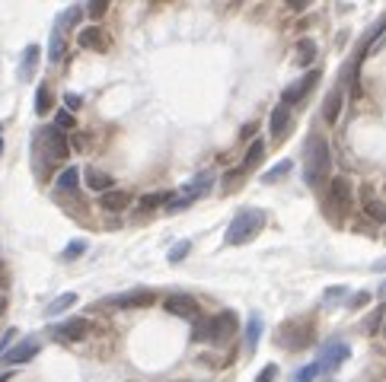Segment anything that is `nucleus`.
<instances>
[{"label": "nucleus", "instance_id": "obj_1", "mask_svg": "<svg viewBox=\"0 0 386 382\" xmlns=\"http://www.w3.org/2000/svg\"><path fill=\"white\" fill-rule=\"evenodd\" d=\"M329 166H332V156H329V144L322 134H313L307 140V156H303V178H307L310 188H322L329 178Z\"/></svg>", "mask_w": 386, "mask_h": 382}, {"label": "nucleus", "instance_id": "obj_2", "mask_svg": "<svg viewBox=\"0 0 386 382\" xmlns=\"http://www.w3.org/2000/svg\"><path fill=\"white\" fill-rule=\"evenodd\" d=\"M265 220H268V216H265V210H259V207L239 210V214L230 220V226H227V242H230V245H246V242H252L265 229Z\"/></svg>", "mask_w": 386, "mask_h": 382}, {"label": "nucleus", "instance_id": "obj_3", "mask_svg": "<svg viewBox=\"0 0 386 382\" xmlns=\"http://www.w3.org/2000/svg\"><path fill=\"white\" fill-rule=\"evenodd\" d=\"M35 153H39V159L45 163V169H48V166H55V163H61V159H67L71 146H67L64 131H61L58 125L35 131Z\"/></svg>", "mask_w": 386, "mask_h": 382}, {"label": "nucleus", "instance_id": "obj_4", "mask_svg": "<svg viewBox=\"0 0 386 382\" xmlns=\"http://www.w3.org/2000/svg\"><path fill=\"white\" fill-rule=\"evenodd\" d=\"M154 303H157L154 290H147V286H135V290L103 296L99 299V309H144V306H154Z\"/></svg>", "mask_w": 386, "mask_h": 382}, {"label": "nucleus", "instance_id": "obj_5", "mask_svg": "<svg viewBox=\"0 0 386 382\" xmlns=\"http://www.w3.org/2000/svg\"><path fill=\"white\" fill-rule=\"evenodd\" d=\"M211 185H214V172H201L198 178H195L192 185H188L186 191H182V195H176V197H169V210H186L188 204H195L198 201L201 195H208V191H211Z\"/></svg>", "mask_w": 386, "mask_h": 382}, {"label": "nucleus", "instance_id": "obj_6", "mask_svg": "<svg viewBox=\"0 0 386 382\" xmlns=\"http://www.w3.org/2000/svg\"><path fill=\"white\" fill-rule=\"evenodd\" d=\"M310 341H313V328H310L307 318H303V322L284 325L281 335H278V344H281V347H290V350H303Z\"/></svg>", "mask_w": 386, "mask_h": 382}, {"label": "nucleus", "instance_id": "obj_7", "mask_svg": "<svg viewBox=\"0 0 386 382\" xmlns=\"http://www.w3.org/2000/svg\"><path fill=\"white\" fill-rule=\"evenodd\" d=\"M329 207H335L341 216L351 210V204H354V188H351V182L348 178H332L329 182Z\"/></svg>", "mask_w": 386, "mask_h": 382}, {"label": "nucleus", "instance_id": "obj_8", "mask_svg": "<svg viewBox=\"0 0 386 382\" xmlns=\"http://www.w3.org/2000/svg\"><path fill=\"white\" fill-rule=\"evenodd\" d=\"M348 354H351V347H348V344H341V341H335V344H329V347H322L316 366H319V373H332V369H339L341 363L348 360Z\"/></svg>", "mask_w": 386, "mask_h": 382}, {"label": "nucleus", "instance_id": "obj_9", "mask_svg": "<svg viewBox=\"0 0 386 382\" xmlns=\"http://www.w3.org/2000/svg\"><path fill=\"white\" fill-rule=\"evenodd\" d=\"M345 93H348V80H339L332 89H329L326 102H322V118H326L329 125H335V121H339V112H341V102H345Z\"/></svg>", "mask_w": 386, "mask_h": 382}, {"label": "nucleus", "instance_id": "obj_10", "mask_svg": "<svg viewBox=\"0 0 386 382\" xmlns=\"http://www.w3.org/2000/svg\"><path fill=\"white\" fill-rule=\"evenodd\" d=\"M316 80H319V70H307V74H303L300 80L294 83V86L284 89V93H281V102H284V105H294V102H300L303 96H307L310 89H313Z\"/></svg>", "mask_w": 386, "mask_h": 382}, {"label": "nucleus", "instance_id": "obj_11", "mask_svg": "<svg viewBox=\"0 0 386 382\" xmlns=\"http://www.w3.org/2000/svg\"><path fill=\"white\" fill-rule=\"evenodd\" d=\"M39 337H23L20 344H13V347H7L4 350V360L7 363H26V360H33L35 354H39Z\"/></svg>", "mask_w": 386, "mask_h": 382}, {"label": "nucleus", "instance_id": "obj_12", "mask_svg": "<svg viewBox=\"0 0 386 382\" xmlns=\"http://www.w3.org/2000/svg\"><path fill=\"white\" fill-rule=\"evenodd\" d=\"M163 306L179 318H195L198 316V303H195V296H188V293H173V296H166V303Z\"/></svg>", "mask_w": 386, "mask_h": 382}, {"label": "nucleus", "instance_id": "obj_13", "mask_svg": "<svg viewBox=\"0 0 386 382\" xmlns=\"http://www.w3.org/2000/svg\"><path fill=\"white\" fill-rule=\"evenodd\" d=\"M86 331H90L86 318H67V322H61L55 328V337H61V341H80V337H86Z\"/></svg>", "mask_w": 386, "mask_h": 382}, {"label": "nucleus", "instance_id": "obj_14", "mask_svg": "<svg viewBox=\"0 0 386 382\" xmlns=\"http://www.w3.org/2000/svg\"><path fill=\"white\" fill-rule=\"evenodd\" d=\"M237 331V316L233 312H220L211 318V341H227Z\"/></svg>", "mask_w": 386, "mask_h": 382}, {"label": "nucleus", "instance_id": "obj_15", "mask_svg": "<svg viewBox=\"0 0 386 382\" xmlns=\"http://www.w3.org/2000/svg\"><path fill=\"white\" fill-rule=\"evenodd\" d=\"M268 127H271V137L275 140H281L284 134H288V127H290V108L284 105H275L271 108V118H268Z\"/></svg>", "mask_w": 386, "mask_h": 382}, {"label": "nucleus", "instance_id": "obj_16", "mask_svg": "<svg viewBox=\"0 0 386 382\" xmlns=\"http://www.w3.org/2000/svg\"><path fill=\"white\" fill-rule=\"evenodd\" d=\"M77 42L84 45V48H90V51H106L109 48V38H106V32L99 29V25H86V29L77 35Z\"/></svg>", "mask_w": 386, "mask_h": 382}, {"label": "nucleus", "instance_id": "obj_17", "mask_svg": "<svg viewBox=\"0 0 386 382\" xmlns=\"http://www.w3.org/2000/svg\"><path fill=\"white\" fill-rule=\"evenodd\" d=\"M39 57H42V48H39V45H26V51H23V64H20V80H23V83H29V80L35 76Z\"/></svg>", "mask_w": 386, "mask_h": 382}, {"label": "nucleus", "instance_id": "obj_18", "mask_svg": "<svg viewBox=\"0 0 386 382\" xmlns=\"http://www.w3.org/2000/svg\"><path fill=\"white\" fill-rule=\"evenodd\" d=\"M99 204H103V210H112V214H118V210H125L131 204V195L128 191H118V188H109L103 191V197H99Z\"/></svg>", "mask_w": 386, "mask_h": 382}, {"label": "nucleus", "instance_id": "obj_19", "mask_svg": "<svg viewBox=\"0 0 386 382\" xmlns=\"http://www.w3.org/2000/svg\"><path fill=\"white\" fill-rule=\"evenodd\" d=\"M84 175H86V185H90L93 191H109L112 185H115V182H112V175H109V172L96 169V166H90V169H86Z\"/></svg>", "mask_w": 386, "mask_h": 382}, {"label": "nucleus", "instance_id": "obj_20", "mask_svg": "<svg viewBox=\"0 0 386 382\" xmlns=\"http://www.w3.org/2000/svg\"><path fill=\"white\" fill-rule=\"evenodd\" d=\"M262 156H265V140H252V146L246 150V159H243V166H239V172L256 169V166L262 163Z\"/></svg>", "mask_w": 386, "mask_h": 382}, {"label": "nucleus", "instance_id": "obj_21", "mask_svg": "<svg viewBox=\"0 0 386 382\" xmlns=\"http://www.w3.org/2000/svg\"><path fill=\"white\" fill-rule=\"evenodd\" d=\"M364 210H367V216H370V220L386 223V201H380V197L367 195V191H364Z\"/></svg>", "mask_w": 386, "mask_h": 382}, {"label": "nucleus", "instance_id": "obj_22", "mask_svg": "<svg viewBox=\"0 0 386 382\" xmlns=\"http://www.w3.org/2000/svg\"><path fill=\"white\" fill-rule=\"evenodd\" d=\"M84 19V6H71V10H64L58 16V23H55V29H61V32H67V29H74V25Z\"/></svg>", "mask_w": 386, "mask_h": 382}, {"label": "nucleus", "instance_id": "obj_23", "mask_svg": "<svg viewBox=\"0 0 386 382\" xmlns=\"http://www.w3.org/2000/svg\"><path fill=\"white\" fill-rule=\"evenodd\" d=\"M74 303H77V293H61V296L55 299V303H52V306H48V309H45V316H48V318L61 316V312H67V309H71Z\"/></svg>", "mask_w": 386, "mask_h": 382}, {"label": "nucleus", "instance_id": "obj_24", "mask_svg": "<svg viewBox=\"0 0 386 382\" xmlns=\"http://www.w3.org/2000/svg\"><path fill=\"white\" fill-rule=\"evenodd\" d=\"M77 182H80V169L77 166H67L58 175V191H77Z\"/></svg>", "mask_w": 386, "mask_h": 382}, {"label": "nucleus", "instance_id": "obj_25", "mask_svg": "<svg viewBox=\"0 0 386 382\" xmlns=\"http://www.w3.org/2000/svg\"><path fill=\"white\" fill-rule=\"evenodd\" d=\"M61 57H64V32L55 29L52 32V45H48V61L61 64Z\"/></svg>", "mask_w": 386, "mask_h": 382}, {"label": "nucleus", "instance_id": "obj_26", "mask_svg": "<svg viewBox=\"0 0 386 382\" xmlns=\"http://www.w3.org/2000/svg\"><path fill=\"white\" fill-rule=\"evenodd\" d=\"M313 57H316V42L313 38H300L297 42V64L307 67V64H313Z\"/></svg>", "mask_w": 386, "mask_h": 382}, {"label": "nucleus", "instance_id": "obj_27", "mask_svg": "<svg viewBox=\"0 0 386 382\" xmlns=\"http://www.w3.org/2000/svg\"><path fill=\"white\" fill-rule=\"evenodd\" d=\"M259 337H262V318H259V316H249V322H246V347L256 350Z\"/></svg>", "mask_w": 386, "mask_h": 382}, {"label": "nucleus", "instance_id": "obj_28", "mask_svg": "<svg viewBox=\"0 0 386 382\" xmlns=\"http://www.w3.org/2000/svg\"><path fill=\"white\" fill-rule=\"evenodd\" d=\"M288 172H290V159H284V163L271 166V169L265 172V175H262V182H265V185H275V182H281V178L288 175Z\"/></svg>", "mask_w": 386, "mask_h": 382}, {"label": "nucleus", "instance_id": "obj_29", "mask_svg": "<svg viewBox=\"0 0 386 382\" xmlns=\"http://www.w3.org/2000/svg\"><path fill=\"white\" fill-rule=\"evenodd\" d=\"M35 112L39 115H45V112H52V89L42 83L39 89H35Z\"/></svg>", "mask_w": 386, "mask_h": 382}, {"label": "nucleus", "instance_id": "obj_30", "mask_svg": "<svg viewBox=\"0 0 386 382\" xmlns=\"http://www.w3.org/2000/svg\"><path fill=\"white\" fill-rule=\"evenodd\" d=\"M192 341H211V318H201V316H195V331H192Z\"/></svg>", "mask_w": 386, "mask_h": 382}, {"label": "nucleus", "instance_id": "obj_31", "mask_svg": "<svg viewBox=\"0 0 386 382\" xmlns=\"http://www.w3.org/2000/svg\"><path fill=\"white\" fill-rule=\"evenodd\" d=\"M163 204H169V195H166V191H154V195H144V197H141V207H144V210L163 207Z\"/></svg>", "mask_w": 386, "mask_h": 382}, {"label": "nucleus", "instance_id": "obj_32", "mask_svg": "<svg viewBox=\"0 0 386 382\" xmlns=\"http://www.w3.org/2000/svg\"><path fill=\"white\" fill-rule=\"evenodd\" d=\"M188 252H192V242H188V239H179L173 248H169V261H173V265H179V261L186 258Z\"/></svg>", "mask_w": 386, "mask_h": 382}, {"label": "nucleus", "instance_id": "obj_33", "mask_svg": "<svg viewBox=\"0 0 386 382\" xmlns=\"http://www.w3.org/2000/svg\"><path fill=\"white\" fill-rule=\"evenodd\" d=\"M84 252H86V239H74L71 245L64 248V255H61V258H64V261H74V258H80Z\"/></svg>", "mask_w": 386, "mask_h": 382}, {"label": "nucleus", "instance_id": "obj_34", "mask_svg": "<svg viewBox=\"0 0 386 382\" xmlns=\"http://www.w3.org/2000/svg\"><path fill=\"white\" fill-rule=\"evenodd\" d=\"M380 318H383V309H373L370 318L364 322V331H367V335H377V331H380Z\"/></svg>", "mask_w": 386, "mask_h": 382}, {"label": "nucleus", "instance_id": "obj_35", "mask_svg": "<svg viewBox=\"0 0 386 382\" xmlns=\"http://www.w3.org/2000/svg\"><path fill=\"white\" fill-rule=\"evenodd\" d=\"M316 376H322L319 366H316V363H310V366H303L300 373H297V382H310V379H316Z\"/></svg>", "mask_w": 386, "mask_h": 382}, {"label": "nucleus", "instance_id": "obj_36", "mask_svg": "<svg viewBox=\"0 0 386 382\" xmlns=\"http://www.w3.org/2000/svg\"><path fill=\"white\" fill-rule=\"evenodd\" d=\"M106 6H109V0H90V4H86V10H90V16H103L106 13Z\"/></svg>", "mask_w": 386, "mask_h": 382}, {"label": "nucleus", "instance_id": "obj_37", "mask_svg": "<svg viewBox=\"0 0 386 382\" xmlns=\"http://www.w3.org/2000/svg\"><path fill=\"white\" fill-rule=\"evenodd\" d=\"M345 286H329V290H326V306H332L335 303V299H345Z\"/></svg>", "mask_w": 386, "mask_h": 382}, {"label": "nucleus", "instance_id": "obj_38", "mask_svg": "<svg viewBox=\"0 0 386 382\" xmlns=\"http://www.w3.org/2000/svg\"><path fill=\"white\" fill-rule=\"evenodd\" d=\"M275 376H278V366H275V363H268V366L256 376V382H275Z\"/></svg>", "mask_w": 386, "mask_h": 382}, {"label": "nucleus", "instance_id": "obj_39", "mask_svg": "<svg viewBox=\"0 0 386 382\" xmlns=\"http://www.w3.org/2000/svg\"><path fill=\"white\" fill-rule=\"evenodd\" d=\"M55 125H58L61 131H67V127H74V115H71V112H58V118H55Z\"/></svg>", "mask_w": 386, "mask_h": 382}, {"label": "nucleus", "instance_id": "obj_40", "mask_svg": "<svg viewBox=\"0 0 386 382\" xmlns=\"http://www.w3.org/2000/svg\"><path fill=\"white\" fill-rule=\"evenodd\" d=\"M364 303H370V293H367V290H361V293H354V296H351V303H348V306H351V309H361V306H364Z\"/></svg>", "mask_w": 386, "mask_h": 382}, {"label": "nucleus", "instance_id": "obj_41", "mask_svg": "<svg viewBox=\"0 0 386 382\" xmlns=\"http://www.w3.org/2000/svg\"><path fill=\"white\" fill-rule=\"evenodd\" d=\"M13 337H16V331H13V328H10V331H7V335H4V341H0V357H4V350H7V347H10V341H13Z\"/></svg>", "mask_w": 386, "mask_h": 382}, {"label": "nucleus", "instance_id": "obj_42", "mask_svg": "<svg viewBox=\"0 0 386 382\" xmlns=\"http://www.w3.org/2000/svg\"><path fill=\"white\" fill-rule=\"evenodd\" d=\"M284 4H288L290 10H307V6H310V0H284Z\"/></svg>", "mask_w": 386, "mask_h": 382}, {"label": "nucleus", "instance_id": "obj_43", "mask_svg": "<svg viewBox=\"0 0 386 382\" xmlns=\"http://www.w3.org/2000/svg\"><path fill=\"white\" fill-rule=\"evenodd\" d=\"M64 102H67V108H80V96L77 93H67Z\"/></svg>", "mask_w": 386, "mask_h": 382}, {"label": "nucleus", "instance_id": "obj_44", "mask_svg": "<svg viewBox=\"0 0 386 382\" xmlns=\"http://www.w3.org/2000/svg\"><path fill=\"white\" fill-rule=\"evenodd\" d=\"M4 309H7V299L0 296V316H4Z\"/></svg>", "mask_w": 386, "mask_h": 382}, {"label": "nucleus", "instance_id": "obj_45", "mask_svg": "<svg viewBox=\"0 0 386 382\" xmlns=\"http://www.w3.org/2000/svg\"><path fill=\"white\" fill-rule=\"evenodd\" d=\"M380 293H383V296H386V280H383V284H380Z\"/></svg>", "mask_w": 386, "mask_h": 382}, {"label": "nucleus", "instance_id": "obj_46", "mask_svg": "<svg viewBox=\"0 0 386 382\" xmlns=\"http://www.w3.org/2000/svg\"><path fill=\"white\" fill-rule=\"evenodd\" d=\"M0 127H4V125H0ZM0 153H4V137H0Z\"/></svg>", "mask_w": 386, "mask_h": 382}, {"label": "nucleus", "instance_id": "obj_47", "mask_svg": "<svg viewBox=\"0 0 386 382\" xmlns=\"http://www.w3.org/2000/svg\"><path fill=\"white\" fill-rule=\"evenodd\" d=\"M0 382H7V373H0Z\"/></svg>", "mask_w": 386, "mask_h": 382}]
</instances>
